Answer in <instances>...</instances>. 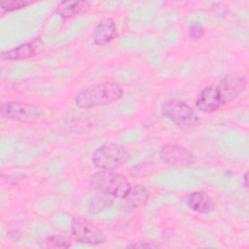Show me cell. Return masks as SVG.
Instances as JSON below:
<instances>
[{
  "label": "cell",
  "instance_id": "6da1fadb",
  "mask_svg": "<svg viewBox=\"0 0 249 249\" xmlns=\"http://www.w3.org/2000/svg\"><path fill=\"white\" fill-rule=\"evenodd\" d=\"M124 94L123 87L115 82H103L89 86L80 91L74 101L83 109L96 108L109 105L122 98Z\"/></svg>",
  "mask_w": 249,
  "mask_h": 249
},
{
  "label": "cell",
  "instance_id": "7a4b0ae2",
  "mask_svg": "<svg viewBox=\"0 0 249 249\" xmlns=\"http://www.w3.org/2000/svg\"><path fill=\"white\" fill-rule=\"evenodd\" d=\"M89 186L102 195L117 198H124L131 185L128 179L114 170H101L92 174L89 178Z\"/></svg>",
  "mask_w": 249,
  "mask_h": 249
},
{
  "label": "cell",
  "instance_id": "3957f363",
  "mask_svg": "<svg viewBox=\"0 0 249 249\" xmlns=\"http://www.w3.org/2000/svg\"><path fill=\"white\" fill-rule=\"evenodd\" d=\"M1 116L8 120L33 124L42 123L46 119V112L39 105L12 100L2 103Z\"/></svg>",
  "mask_w": 249,
  "mask_h": 249
},
{
  "label": "cell",
  "instance_id": "277c9868",
  "mask_svg": "<svg viewBox=\"0 0 249 249\" xmlns=\"http://www.w3.org/2000/svg\"><path fill=\"white\" fill-rule=\"evenodd\" d=\"M129 151L123 145L107 143L98 147L91 157L92 163L101 170H115L129 160Z\"/></svg>",
  "mask_w": 249,
  "mask_h": 249
},
{
  "label": "cell",
  "instance_id": "5b68a950",
  "mask_svg": "<svg viewBox=\"0 0 249 249\" xmlns=\"http://www.w3.org/2000/svg\"><path fill=\"white\" fill-rule=\"evenodd\" d=\"M163 115L181 128H189L198 123V117L194 109L178 98H170L162 105Z\"/></svg>",
  "mask_w": 249,
  "mask_h": 249
},
{
  "label": "cell",
  "instance_id": "8992f818",
  "mask_svg": "<svg viewBox=\"0 0 249 249\" xmlns=\"http://www.w3.org/2000/svg\"><path fill=\"white\" fill-rule=\"evenodd\" d=\"M73 240L89 245H99L106 241L105 233L94 223L83 217L72 220L70 228Z\"/></svg>",
  "mask_w": 249,
  "mask_h": 249
},
{
  "label": "cell",
  "instance_id": "52a82bcc",
  "mask_svg": "<svg viewBox=\"0 0 249 249\" xmlns=\"http://www.w3.org/2000/svg\"><path fill=\"white\" fill-rule=\"evenodd\" d=\"M222 106L230 104L238 98L247 86L246 78L239 72H231L216 83Z\"/></svg>",
  "mask_w": 249,
  "mask_h": 249
},
{
  "label": "cell",
  "instance_id": "ba28073f",
  "mask_svg": "<svg viewBox=\"0 0 249 249\" xmlns=\"http://www.w3.org/2000/svg\"><path fill=\"white\" fill-rule=\"evenodd\" d=\"M159 155L161 161L171 165H190L196 161L195 154L189 148L175 143L162 145Z\"/></svg>",
  "mask_w": 249,
  "mask_h": 249
},
{
  "label": "cell",
  "instance_id": "9c48e42d",
  "mask_svg": "<svg viewBox=\"0 0 249 249\" xmlns=\"http://www.w3.org/2000/svg\"><path fill=\"white\" fill-rule=\"evenodd\" d=\"M45 49V44L40 38L22 43L13 49L1 53L2 60H23L34 57L41 53Z\"/></svg>",
  "mask_w": 249,
  "mask_h": 249
},
{
  "label": "cell",
  "instance_id": "30bf717a",
  "mask_svg": "<svg viewBox=\"0 0 249 249\" xmlns=\"http://www.w3.org/2000/svg\"><path fill=\"white\" fill-rule=\"evenodd\" d=\"M196 107L204 113H213L222 107L216 84L202 89L196 98Z\"/></svg>",
  "mask_w": 249,
  "mask_h": 249
},
{
  "label": "cell",
  "instance_id": "8fae6325",
  "mask_svg": "<svg viewBox=\"0 0 249 249\" xmlns=\"http://www.w3.org/2000/svg\"><path fill=\"white\" fill-rule=\"evenodd\" d=\"M118 29L115 20L110 17L103 18L93 30V43L97 46H105L117 36Z\"/></svg>",
  "mask_w": 249,
  "mask_h": 249
},
{
  "label": "cell",
  "instance_id": "7c38bea8",
  "mask_svg": "<svg viewBox=\"0 0 249 249\" xmlns=\"http://www.w3.org/2000/svg\"><path fill=\"white\" fill-rule=\"evenodd\" d=\"M188 206L196 213L208 214L215 210L216 204L213 198L203 191H196L189 195Z\"/></svg>",
  "mask_w": 249,
  "mask_h": 249
},
{
  "label": "cell",
  "instance_id": "4fadbf2b",
  "mask_svg": "<svg viewBox=\"0 0 249 249\" xmlns=\"http://www.w3.org/2000/svg\"><path fill=\"white\" fill-rule=\"evenodd\" d=\"M150 192L144 186H133L130 188L128 194L124 198L126 205L130 208H140L144 206L149 200Z\"/></svg>",
  "mask_w": 249,
  "mask_h": 249
},
{
  "label": "cell",
  "instance_id": "5bb4252c",
  "mask_svg": "<svg viewBox=\"0 0 249 249\" xmlns=\"http://www.w3.org/2000/svg\"><path fill=\"white\" fill-rule=\"evenodd\" d=\"M84 1H63L59 2L56 6L55 12L64 19L77 16L85 7Z\"/></svg>",
  "mask_w": 249,
  "mask_h": 249
},
{
  "label": "cell",
  "instance_id": "9a60e30c",
  "mask_svg": "<svg viewBox=\"0 0 249 249\" xmlns=\"http://www.w3.org/2000/svg\"><path fill=\"white\" fill-rule=\"evenodd\" d=\"M45 246L49 248H69L72 243L69 238L64 235H51L45 241Z\"/></svg>",
  "mask_w": 249,
  "mask_h": 249
},
{
  "label": "cell",
  "instance_id": "2e32d148",
  "mask_svg": "<svg viewBox=\"0 0 249 249\" xmlns=\"http://www.w3.org/2000/svg\"><path fill=\"white\" fill-rule=\"evenodd\" d=\"M30 3L27 1H2L0 3V8L2 13H10L22 8H25Z\"/></svg>",
  "mask_w": 249,
  "mask_h": 249
},
{
  "label": "cell",
  "instance_id": "e0dca14e",
  "mask_svg": "<svg viewBox=\"0 0 249 249\" xmlns=\"http://www.w3.org/2000/svg\"><path fill=\"white\" fill-rule=\"evenodd\" d=\"M204 34V28L199 23L192 24L188 29V35L192 40H198Z\"/></svg>",
  "mask_w": 249,
  "mask_h": 249
},
{
  "label": "cell",
  "instance_id": "ac0fdd59",
  "mask_svg": "<svg viewBox=\"0 0 249 249\" xmlns=\"http://www.w3.org/2000/svg\"><path fill=\"white\" fill-rule=\"evenodd\" d=\"M127 247H130V248H157L159 247L158 244L156 243H153L152 241H136L134 243H131L129 245H127Z\"/></svg>",
  "mask_w": 249,
  "mask_h": 249
},
{
  "label": "cell",
  "instance_id": "d6986e66",
  "mask_svg": "<svg viewBox=\"0 0 249 249\" xmlns=\"http://www.w3.org/2000/svg\"><path fill=\"white\" fill-rule=\"evenodd\" d=\"M243 182H244V187L247 188L248 187V173L245 172L243 175Z\"/></svg>",
  "mask_w": 249,
  "mask_h": 249
}]
</instances>
